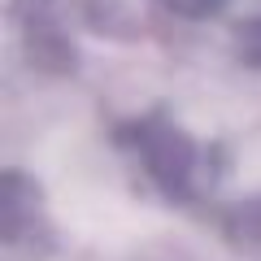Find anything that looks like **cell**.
Wrapping results in <instances>:
<instances>
[{
	"instance_id": "7a4b0ae2",
	"label": "cell",
	"mask_w": 261,
	"mask_h": 261,
	"mask_svg": "<svg viewBox=\"0 0 261 261\" xmlns=\"http://www.w3.org/2000/svg\"><path fill=\"white\" fill-rule=\"evenodd\" d=\"M174 13H183V18H205V13H214L222 0H166Z\"/></svg>"
},
{
	"instance_id": "3957f363",
	"label": "cell",
	"mask_w": 261,
	"mask_h": 261,
	"mask_svg": "<svg viewBox=\"0 0 261 261\" xmlns=\"http://www.w3.org/2000/svg\"><path fill=\"white\" fill-rule=\"evenodd\" d=\"M252 218H257V235H261V209H252Z\"/></svg>"
},
{
	"instance_id": "6da1fadb",
	"label": "cell",
	"mask_w": 261,
	"mask_h": 261,
	"mask_svg": "<svg viewBox=\"0 0 261 261\" xmlns=\"http://www.w3.org/2000/svg\"><path fill=\"white\" fill-rule=\"evenodd\" d=\"M144 161H148L152 178H161L174 196H192L196 183H200V148H196L187 135H178L174 126L148 130Z\"/></svg>"
}]
</instances>
